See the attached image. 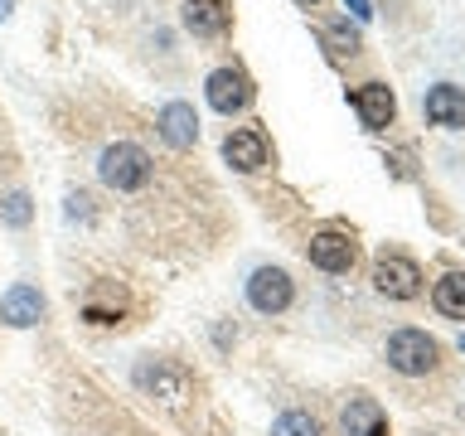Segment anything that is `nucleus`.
<instances>
[{"label": "nucleus", "instance_id": "1", "mask_svg": "<svg viewBox=\"0 0 465 436\" xmlns=\"http://www.w3.org/2000/svg\"><path fill=\"white\" fill-rule=\"evenodd\" d=\"M151 155L141 151L136 141H112L107 151L97 155V174L102 184H112L116 194H131V189H145L151 184Z\"/></svg>", "mask_w": 465, "mask_h": 436}, {"label": "nucleus", "instance_id": "2", "mask_svg": "<svg viewBox=\"0 0 465 436\" xmlns=\"http://www.w3.org/2000/svg\"><path fill=\"white\" fill-rule=\"evenodd\" d=\"M436 340L427 330H398V334H388V363L398 373H407V378H421V373H431L436 369Z\"/></svg>", "mask_w": 465, "mask_h": 436}, {"label": "nucleus", "instance_id": "3", "mask_svg": "<svg viewBox=\"0 0 465 436\" xmlns=\"http://www.w3.org/2000/svg\"><path fill=\"white\" fill-rule=\"evenodd\" d=\"M136 388L155 392L165 407H180L189 398V373L180 369V363H170V359H141L136 363Z\"/></svg>", "mask_w": 465, "mask_h": 436}, {"label": "nucleus", "instance_id": "4", "mask_svg": "<svg viewBox=\"0 0 465 436\" xmlns=\"http://www.w3.org/2000/svg\"><path fill=\"white\" fill-rule=\"evenodd\" d=\"M291 296H296V286H291V276L282 267H257L247 276V305H252L257 315H282Z\"/></svg>", "mask_w": 465, "mask_h": 436}, {"label": "nucleus", "instance_id": "5", "mask_svg": "<svg viewBox=\"0 0 465 436\" xmlns=\"http://www.w3.org/2000/svg\"><path fill=\"white\" fill-rule=\"evenodd\" d=\"M373 286H378V296H388V301H412V296H421V272H417L412 257H378L373 262Z\"/></svg>", "mask_w": 465, "mask_h": 436}, {"label": "nucleus", "instance_id": "6", "mask_svg": "<svg viewBox=\"0 0 465 436\" xmlns=\"http://www.w3.org/2000/svg\"><path fill=\"white\" fill-rule=\"evenodd\" d=\"M203 93H209V107L213 112H242L247 102H252V78H247L242 68H213L209 73V83H203Z\"/></svg>", "mask_w": 465, "mask_h": 436}, {"label": "nucleus", "instance_id": "7", "mask_svg": "<svg viewBox=\"0 0 465 436\" xmlns=\"http://www.w3.org/2000/svg\"><path fill=\"white\" fill-rule=\"evenodd\" d=\"M349 107L359 112V122L369 126V131H383L392 116H398V97H392L383 83H363V87L349 93Z\"/></svg>", "mask_w": 465, "mask_h": 436}, {"label": "nucleus", "instance_id": "8", "mask_svg": "<svg viewBox=\"0 0 465 436\" xmlns=\"http://www.w3.org/2000/svg\"><path fill=\"white\" fill-rule=\"evenodd\" d=\"M305 253H311V262H315L320 272H349V267H354V257H359V247H354L349 233L325 228V233H315V238H311Z\"/></svg>", "mask_w": 465, "mask_h": 436}, {"label": "nucleus", "instance_id": "9", "mask_svg": "<svg viewBox=\"0 0 465 436\" xmlns=\"http://www.w3.org/2000/svg\"><path fill=\"white\" fill-rule=\"evenodd\" d=\"M340 431L344 436H388V417L373 398L354 392V398L344 402V412H340Z\"/></svg>", "mask_w": 465, "mask_h": 436}, {"label": "nucleus", "instance_id": "10", "mask_svg": "<svg viewBox=\"0 0 465 436\" xmlns=\"http://www.w3.org/2000/svg\"><path fill=\"white\" fill-rule=\"evenodd\" d=\"M155 126H160V136H165L174 151H189V145L199 141V116H194L189 102H165L160 116H155Z\"/></svg>", "mask_w": 465, "mask_h": 436}, {"label": "nucleus", "instance_id": "11", "mask_svg": "<svg viewBox=\"0 0 465 436\" xmlns=\"http://www.w3.org/2000/svg\"><path fill=\"white\" fill-rule=\"evenodd\" d=\"M223 160L242 174L262 170L267 165V141H262V131H228L223 136Z\"/></svg>", "mask_w": 465, "mask_h": 436}, {"label": "nucleus", "instance_id": "12", "mask_svg": "<svg viewBox=\"0 0 465 436\" xmlns=\"http://www.w3.org/2000/svg\"><path fill=\"white\" fill-rule=\"evenodd\" d=\"M122 311H126V291L116 282H97L83 296V320H87V325H116Z\"/></svg>", "mask_w": 465, "mask_h": 436}, {"label": "nucleus", "instance_id": "13", "mask_svg": "<svg viewBox=\"0 0 465 436\" xmlns=\"http://www.w3.org/2000/svg\"><path fill=\"white\" fill-rule=\"evenodd\" d=\"M39 315H44V296L35 286H10L5 296H0V320L15 330H29V325H39Z\"/></svg>", "mask_w": 465, "mask_h": 436}, {"label": "nucleus", "instance_id": "14", "mask_svg": "<svg viewBox=\"0 0 465 436\" xmlns=\"http://www.w3.org/2000/svg\"><path fill=\"white\" fill-rule=\"evenodd\" d=\"M427 122L431 126H465V93L456 83H436L427 93Z\"/></svg>", "mask_w": 465, "mask_h": 436}, {"label": "nucleus", "instance_id": "15", "mask_svg": "<svg viewBox=\"0 0 465 436\" xmlns=\"http://www.w3.org/2000/svg\"><path fill=\"white\" fill-rule=\"evenodd\" d=\"M184 20L194 35H223V29L232 25V15L223 0H189V10H184Z\"/></svg>", "mask_w": 465, "mask_h": 436}, {"label": "nucleus", "instance_id": "16", "mask_svg": "<svg viewBox=\"0 0 465 436\" xmlns=\"http://www.w3.org/2000/svg\"><path fill=\"white\" fill-rule=\"evenodd\" d=\"M320 44H325L334 58H354L363 49V35L349 20H325V25H320Z\"/></svg>", "mask_w": 465, "mask_h": 436}, {"label": "nucleus", "instance_id": "17", "mask_svg": "<svg viewBox=\"0 0 465 436\" xmlns=\"http://www.w3.org/2000/svg\"><path fill=\"white\" fill-rule=\"evenodd\" d=\"M431 301H436V311H441V315L465 320V272H446L441 282L431 286Z\"/></svg>", "mask_w": 465, "mask_h": 436}, {"label": "nucleus", "instance_id": "18", "mask_svg": "<svg viewBox=\"0 0 465 436\" xmlns=\"http://www.w3.org/2000/svg\"><path fill=\"white\" fill-rule=\"evenodd\" d=\"M272 436H320V421L311 412H282L272 421Z\"/></svg>", "mask_w": 465, "mask_h": 436}, {"label": "nucleus", "instance_id": "19", "mask_svg": "<svg viewBox=\"0 0 465 436\" xmlns=\"http://www.w3.org/2000/svg\"><path fill=\"white\" fill-rule=\"evenodd\" d=\"M0 218H5V223H29V194H20V189H15V194H5L0 199Z\"/></svg>", "mask_w": 465, "mask_h": 436}, {"label": "nucleus", "instance_id": "20", "mask_svg": "<svg viewBox=\"0 0 465 436\" xmlns=\"http://www.w3.org/2000/svg\"><path fill=\"white\" fill-rule=\"evenodd\" d=\"M344 10L354 15L359 25H363V20H373V5H369V0H344Z\"/></svg>", "mask_w": 465, "mask_h": 436}, {"label": "nucleus", "instance_id": "21", "mask_svg": "<svg viewBox=\"0 0 465 436\" xmlns=\"http://www.w3.org/2000/svg\"><path fill=\"white\" fill-rule=\"evenodd\" d=\"M10 5H15V0H0V20H5V15H10Z\"/></svg>", "mask_w": 465, "mask_h": 436}, {"label": "nucleus", "instance_id": "22", "mask_svg": "<svg viewBox=\"0 0 465 436\" xmlns=\"http://www.w3.org/2000/svg\"><path fill=\"white\" fill-rule=\"evenodd\" d=\"M301 5H315V0H301Z\"/></svg>", "mask_w": 465, "mask_h": 436}, {"label": "nucleus", "instance_id": "23", "mask_svg": "<svg viewBox=\"0 0 465 436\" xmlns=\"http://www.w3.org/2000/svg\"><path fill=\"white\" fill-rule=\"evenodd\" d=\"M460 349H465V334H460Z\"/></svg>", "mask_w": 465, "mask_h": 436}]
</instances>
